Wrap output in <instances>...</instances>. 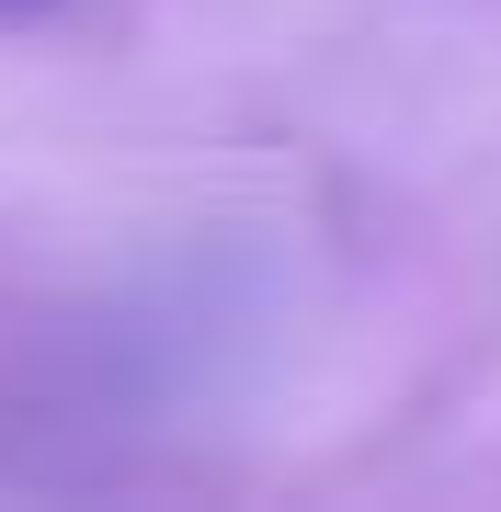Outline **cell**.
Instances as JSON below:
<instances>
[{
    "label": "cell",
    "mask_w": 501,
    "mask_h": 512,
    "mask_svg": "<svg viewBox=\"0 0 501 512\" xmlns=\"http://www.w3.org/2000/svg\"><path fill=\"white\" fill-rule=\"evenodd\" d=\"M0 12H35V0H0Z\"/></svg>",
    "instance_id": "1"
}]
</instances>
